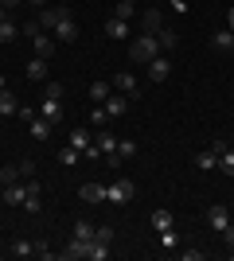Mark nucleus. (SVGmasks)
I'll return each mask as SVG.
<instances>
[{
	"instance_id": "a18cd8bd",
	"label": "nucleus",
	"mask_w": 234,
	"mask_h": 261,
	"mask_svg": "<svg viewBox=\"0 0 234 261\" xmlns=\"http://www.w3.org/2000/svg\"><path fill=\"white\" fill-rule=\"evenodd\" d=\"M223 242H226V246L234 250V222H226V230H223Z\"/></svg>"
},
{
	"instance_id": "6e6552de",
	"label": "nucleus",
	"mask_w": 234,
	"mask_h": 261,
	"mask_svg": "<svg viewBox=\"0 0 234 261\" xmlns=\"http://www.w3.org/2000/svg\"><path fill=\"white\" fill-rule=\"evenodd\" d=\"M59 257H63V261H86V242L70 234V242L63 246V250H59Z\"/></svg>"
},
{
	"instance_id": "4468645a",
	"label": "nucleus",
	"mask_w": 234,
	"mask_h": 261,
	"mask_svg": "<svg viewBox=\"0 0 234 261\" xmlns=\"http://www.w3.org/2000/svg\"><path fill=\"white\" fill-rule=\"evenodd\" d=\"M28 129H32V137H35L39 144H43V141H51V121H47V117H39V113H35V117L28 121Z\"/></svg>"
},
{
	"instance_id": "7c9ffc66",
	"label": "nucleus",
	"mask_w": 234,
	"mask_h": 261,
	"mask_svg": "<svg viewBox=\"0 0 234 261\" xmlns=\"http://www.w3.org/2000/svg\"><path fill=\"white\" fill-rule=\"evenodd\" d=\"M113 16L129 23V20H133V16H137V4H129V0H117V12H113Z\"/></svg>"
},
{
	"instance_id": "37998d69",
	"label": "nucleus",
	"mask_w": 234,
	"mask_h": 261,
	"mask_svg": "<svg viewBox=\"0 0 234 261\" xmlns=\"http://www.w3.org/2000/svg\"><path fill=\"white\" fill-rule=\"evenodd\" d=\"M226 148H230V144H226V141H223V137H219V141H211V152H215V156H223V152H226Z\"/></svg>"
},
{
	"instance_id": "72a5a7b5",
	"label": "nucleus",
	"mask_w": 234,
	"mask_h": 261,
	"mask_svg": "<svg viewBox=\"0 0 234 261\" xmlns=\"http://www.w3.org/2000/svg\"><path fill=\"white\" fill-rule=\"evenodd\" d=\"M16 179H20V168H16V164H8V168H0V187L16 184Z\"/></svg>"
},
{
	"instance_id": "8fccbe9b",
	"label": "nucleus",
	"mask_w": 234,
	"mask_h": 261,
	"mask_svg": "<svg viewBox=\"0 0 234 261\" xmlns=\"http://www.w3.org/2000/svg\"><path fill=\"white\" fill-rule=\"evenodd\" d=\"M23 4H35V8H47V0H23Z\"/></svg>"
},
{
	"instance_id": "c9c22d12",
	"label": "nucleus",
	"mask_w": 234,
	"mask_h": 261,
	"mask_svg": "<svg viewBox=\"0 0 234 261\" xmlns=\"http://www.w3.org/2000/svg\"><path fill=\"white\" fill-rule=\"evenodd\" d=\"M106 121H110V113H106V106H98V109H94V113H90V125H94V129H101Z\"/></svg>"
},
{
	"instance_id": "c03bdc74",
	"label": "nucleus",
	"mask_w": 234,
	"mask_h": 261,
	"mask_svg": "<svg viewBox=\"0 0 234 261\" xmlns=\"http://www.w3.org/2000/svg\"><path fill=\"white\" fill-rule=\"evenodd\" d=\"M94 238H101V242H110V246H113V230H110V226H98V234H94Z\"/></svg>"
},
{
	"instance_id": "b1692460",
	"label": "nucleus",
	"mask_w": 234,
	"mask_h": 261,
	"mask_svg": "<svg viewBox=\"0 0 234 261\" xmlns=\"http://www.w3.org/2000/svg\"><path fill=\"white\" fill-rule=\"evenodd\" d=\"M70 148H78V152H86L90 144H94V137H90V129H70Z\"/></svg>"
},
{
	"instance_id": "09e8293b",
	"label": "nucleus",
	"mask_w": 234,
	"mask_h": 261,
	"mask_svg": "<svg viewBox=\"0 0 234 261\" xmlns=\"http://www.w3.org/2000/svg\"><path fill=\"white\" fill-rule=\"evenodd\" d=\"M226 28L234 32V8H226Z\"/></svg>"
},
{
	"instance_id": "7ed1b4c3",
	"label": "nucleus",
	"mask_w": 234,
	"mask_h": 261,
	"mask_svg": "<svg viewBox=\"0 0 234 261\" xmlns=\"http://www.w3.org/2000/svg\"><path fill=\"white\" fill-rule=\"evenodd\" d=\"M67 16H70V8H67V4H47V8L39 12L35 20H39V28H47V32H55V23H59V20H67Z\"/></svg>"
},
{
	"instance_id": "473e14b6",
	"label": "nucleus",
	"mask_w": 234,
	"mask_h": 261,
	"mask_svg": "<svg viewBox=\"0 0 234 261\" xmlns=\"http://www.w3.org/2000/svg\"><path fill=\"white\" fill-rule=\"evenodd\" d=\"M219 172H223V175H230V179H234V148H226V152L219 156Z\"/></svg>"
},
{
	"instance_id": "9b49d317",
	"label": "nucleus",
	"mask_w": 234,
	"mask_h": 261,
	"mask_svg": "<svg viewBox=\"0 0 234 261\" xmlns=\"http://www.w3.org/2000/svg\"><path fill=\"white\" fill-rule=\"evenodd\" d=\"M141 28H145L148 35L160 32V28H164V16H160V8H145V12H141Z\"/></svg>"
},
{
	"instance_id": "5701e85b",
	"label": "nucleus",
	"mask_w": 234,
	"mask_h": 261,
	"mask_svg": "<svg viewBox=\"0 0 234 261\" xmlns=\"http://www.w3.org/2000/svg\"><path fill=\"white\" fill-rule=\"evenodd\" d=\"M23 74L32 78V82H47V59H39V55H35L32 63H28V70H23Z\"/></svg>"
},
{
	"instance_id": "ea45409f",
	"label": "nucleus",
	"mask_w": 234,
	"mask_h": 261,
	"mask_svg": "<svg viewBox=\"0 0 234 261\" xmlns=\"http://www.w3.org/2000/svg\"><path fill=\"white\" fill-rule=\"evenodd\" d=\"M43 94H47V98H63V82H47Z\"/></svg>"
},
{
	"instance_id": "f8f14e48",
	"label": "nucleus",
	"mask_w": 234,
	"mask_h": 261,
	"mask_svg": "<svg viewBox=\"0 0 234 261\" xmlns=\"http://www.w3.org/2000/svg\"><path fill=\"white\" fill-rule=\"evenodd\" d=\"M207 222H211V230H219V234H223V230H226V222H230V211H226L223 203H215V207L207 211Z\"/></svg>"
},
{
	"instance_id": "6ab92c4d",
	"label": "nucleus",
	"mask_w": 234,
	"mask_h": 261,
	"mask_svg": "<svg viewBox=\"0 0 234 261\" xmlns=\"http://www.w3.org/2000/svg\"><path fill=\"white\" fill-rule=\"evenodd\" d=\"M113 94V86L110 82H90V90H86V98L94 101V106H106V98Z\"/></svg>"
},
{
	"instance_id": "2f4dec72",
	"label": "nucleus",
	"mask_w": 234,
	"mask_h": 261,
	"mask_svg": "<svg viewBox=\"0 0 234 261\" xmlns=\"http://www.w3.org/2000/svg\"><path fill=\"white\" fill-rule=\"evenodd\" d=\"M23 211H28V215H39V211H43V199H39V191H28V199H23Z\"/></svg>"
},
{
	"instance_id": "de8ad7c7",
	"label": "nucleus",
	"mask_w": 234,
	"mask_h": 261,
	"mask_svg": "<svg viewBox=\"0 0 234 261\" xmlns=\"http://www.w3.org/2000/svg\"><path fill=\"white\" fill-rule=\"evenodd\" d=\"M0 4H4V12H16V8L23 4V0H0Z\"/></svg>"
},
{
	"instance_id": "4c0bfd02",
	"label": "nucleus",
	"mask_w": 234,
	"mask_h": 261,
	"mask_svg": "<svg viewBox=\"0 0 234 261\" xmlns=\"http://www.w3.org/2000/svg\"><path fill=\"white\" fill-rule=\"evenodd\" d=\"M16 168H20V179H32V175H35V160H28V156H23Z\"/></svg>"
},
{
	"instance_id": "79ce46f5",
	"label": "nucleus",
	"mask_w": 234,
	"mask_h": 261,
	"mask_svg": "<svg viewBox=\"0 0 234 261\" xmlns=\"http://www.w3.org/2000/svg\"><path fill=\"white\" fill-rule=\"evenodd\" d=\"M176 242H179L176 230H164V234H160V246H176Z\"/></svg>"
},
{
	"instance_id": "393cba45",
	"label": "nucleus",
	"mask_w": 234,
	"mask_h": 261,
	"mask_svg": "<svg viewBox=\"0 0 234 261\" xmlns=\"http://www.w3.org/2000/svg\"><path fill=\"white\" fill-rule=\"evenodd\" d=\"M94 144H98V148H101V156L117 152V137H113V133H106V129H98V137H94Z\"/></svg>"
},
{
	"instance_id": "39448f33",
	"label": "nucleus",
	"mask_w": 234,
	"mask_h": 261,
	"mask_svg": "<svg viewBox=\"0 0 234 261\" xmlns=\"http://www.w3.org/2000/svg\"><path fill=\"white\" fill-rule=\"evenodd\" d=\"M145 66H148V82H168V74H172V59L168 55H156Z\"/></svg>"
},
{
	"instance_id": "cd10ccee",
	"label": "nucleus",
	"mask_w": 234,
	"mask_h": 261,
	"mask_svg": "<svg viewBox=\"0 0 234 261\" xmlns=\"http://www.w3.org/2000/svg\"><path fill=\"white\" fill-rule=\"evenodd\" d=\"M70 234H74V238H82V242H90V238H94V234H98V226H94V222H86V218H78Z\"/></svg>"
},
{
	"instance_id": "ddd939ff",
	"label": "nucleus",
	"mask_w": 234,
	"mask_h": 261,
	"mask_svg": "<svg viewBox=\"0 0 234 261\" xmlns=\"http://www.w3.org/2000/svg\"><path fill=\"white\" fill-rule=\"evenodd\" d=\"M16 113H20V101H16V94L4 86V90H0V121H4V117H16Z\"/></svg>"
},
{
	"instance_id": "3c124183",
	"label": "nucleus",
	"mask_w": 234,
	"mask_h": 261,
	"mask_svg": "<svg viewBox=\"0 0 234 261\" xmlns=\"http://www.w3.org/2000/svg\"><path fill=\"white\" fill-rule=\"evenodd\" d=\"M0 20H8V12H4V4H0Z\"/></svg>"
},
{
	"instance_id": "423d86ee",
	"label": "nucleus",
	"mask_w": 234,
	"mask_h": 261,
	"mask_svg": "<svg viewBox=\"0 0 234 261\" xmlns=\"http://www.w3.org/2000/svg\"><path fill=\"white\" fill-rule=\"evenodd\" d=\"M110 86L117 90V94H125V98H141V94H137V78L129 74V70H117V74L110 78Z\"/></svg>"
},
{
	"instance_id": "2eb2a0df",
	"label": "nucleus",
	"mask_w": 234,
	"mask_h": 261,
	"mask_svg": "<svg viewBox=\"0 0 234 261\" xmlns=\"http://www.w3.org/2000/svg\"><path fill=\"white\" fill-rule=\"evenodd\" d=\"M32 47H35V55H39V59H51V55H55V35H32Z\"/></svg>"
},
{
	"instance_id": "f704fd0d",
	"label": "nucleus",
	"mask_w": 234,
	"mask_h": 261,
	"mask_svg": "<svg viewBox=\"0 0 234 261\" xmlns=\"http://www.w3.org/2000/svg\"><path fill=\"white\" fill-rule=\"evenodd\" d=\"M117 156H121V160H133L137 156V141H117Z\"/></svg>"
},
{
	"instance_id": "864d4df0",
	"label": "nucleus",
	"mask_w": 234,
	"mask_h": 261,
	"mask_svg": "<svg viewBox=\"0 0 234 261\" xmlns=\"http://www.w3.org/2000/svg\"><path fill=\"white\" fill-rule=\"evenodd\" d=\"M230 59H234V47H230Z\"/></svg>"
},
{
	"instance_id": "412c9836",
	"label": "nucleus",
	"mask_w": 234,
	"mask_h": 261,
	"mask_svg": "<svg viewBox=\"0 0 234 261\" xmlns=\"http://www.w3.org/2000/svg\"><path fill=\"white\" fill-rule=\"evenodd\" d=\"M211 47H215V51H223V55H230V47H234V32H230V28L215 32V35H211Z\"/></svg>"
},
{
	"instance_id": "a211bd4d",
	"label": "nucleus",
	"mask_w": 234,
	"mask_h": 261,
	"mask_svg": "<svg viewBox=\"0 0 234 261\" xmlns=\"http://www.w3.org/2000/svg\"><path fill=\"white\" fill-rule=\"evenodd\" d=\"M39 117H47L51 125H59V121H63V106H59V98H43V106H39Z\"/></svg>"
},
{
	"instance_id": "20e7f679",
	"label": "nucleus",
	"mask_w": 234,
	"mask_h": 261,
	"mask_svg": "<svg viewBox=\"0 0 234 261\" xmlns=\"http://www.w3.org/2000/svg\"><path fill=\"white\" fill-rule=\"evenodd\" d=\"M23 199H28V179H16V184H8L0 191V203H4V207H23Z\"/></svg>"
},
{
	"instance_id": "58836bf2",
	"label": "nucleus",
	"mask_w": 234,
	"mask_h": 261,
	"mask_svg": "<svg viewBox=\"0 0 234 261\" xmlns=\"http://www.w3.org/2000/svg\"><path fill=\"white\" fill-rule=\"evenodd\" d=\"M39 32H43V28H39V20H28V23L20 28V35H28V39H32V35H39Z\"/></svg>"
},
{
	"instance_id": "a878e982",
	"label": "nucleus",
	"mask_w": 234,
	"mask_h": 261,
	"mask_svg": "<svg viewBox=\"0 0 234 261\" xmlns=\"http://www.w3.org/2000/svg\"><path fill=\"white\" fill-rule=\"evenodd\" d=\"M191 164H195V168H199V172H215V168H219V156H215L211 148H207V152H199V156H191Z\"/></svg>"
},
{
	"instance_id": "0eeeda50",
	"label": "nucleus",
	"mask_w": 234,
	"mask_h": 261,
	"mask_svg": "<svg viewBox=\"0 0 234 261\" xmlns=\"http://www.w3.org/2000/svg\"><path fill=\"white\" fill-rule=\"evenodd\" d=\"M74 39H78V23H74V16L59 20V23H55V43H74Z\"/></svg>"
},
{
	"instance_id": "a19ab883",
	"label": "nucleus",
	"mask_w": 234,
	"mask_h": 261,
	"mask_svg": "<svg viewBox=\"0 0 234 261\" xmlns=\"http://www.w3.org/2000/svg\"><path fill=\"white\" fill-rule=\"evenodd\" d=\"M179 257H184V261H203V257H207V253H203V250H184V253H179Z\"/></svg>"
},
{
	"instance_id": "e433bc0d",
	"label": "nucleus",
	"mask_w": 234,
	"mask_h": 261,
	"mask_svg": "<svg viewBox=\"0 0 234 261\" xmlns=\"http://www.w3.org/2000/svg\"><path fill=\"white\" fill-rule=\"evenodd\" d=\"M35 257H43V261H55V250H51V242H35Z\"/></svg>"
},
{
	"instance_id": "1a4fd4ad",
	"label": "nucleus",
	"mask_w": 234,
	"mask_h": 261,
	"mask_svg": "<svg viewBox=\"0 0 234 261\" xmlns=\"http://www.w3.org/2000/svg\"><path fill=\"white\" fill-rule=\"evenodd\" d=\"M78 199L90 203V207H98V203H106V187H101V184H82V187H78Z\"/></svg>"
},
{
	"instance_id": "4be33fe9",
	"label": "nucleus",
	"mask_w": 234,
	"mask_h": 261,
	"mask_svg": "<svg viewBox=\"0 0 234 261\" xmlns=\"http://www.w3.org/2000/svg\"><path fill=\"white\" fill-rule=\"evenodd\" d=\"M106 35H110V39H129V23L110 16V20H106Z\"/></svg>"
},
{
	"instance_id": "dca6fc26",
	"label": "nucleus",
	"mask_w": 234,
	"mask_h": 261,
	"mask_svg": "<svg viewBox=\"0 0 234 261\" xmlns=\"http://www.w3.org/2000/svg\"><path fill=\"white\" fill-rule=\"evenodd\" d=\"M148 222H152V230H156V234H164V230H172V226H176L172 211H164V207H160V211H152V215H148Z\"/></svg>"
},
{
	"instance_id": "c756f323",
	"label": "nucleus",
	"mask_w": 234,
	"mask_h": 261,
	"mask_svg": "<svg viewBox=\"0 0 234 261\" xmlns=\"http://www.w3.org/2000/svg\"><path fill=\"white\" fill-rule=\"evenodd\" d=\"M8 253H12V257H32V253H35V242H12Z\"/></svg>"
},
{
	"instance_id": "aec40b11",
	"label": "nucleus",
	"mask_w": 234,
	"mask_h": 261,
	"mask_svg": "<svg viewBox=\"0 0 234 261\" xmlns=\"http://www.w3.org/2000/svg\"><path fill=\"white\" fill-rule=\"evenodd\" d=\"M156 39H160V51H164V55H172V51H176V47H179V35L172 32L168 23H164V28H160V32H156Z\"/></svg>"
},
{
	"instance_id": "c85d7f7f",
	"label": "nucleus",
	"mask_w": 234,
	"mask_h": 261,
	"mask_svg": "<svg viewBox=\"0 0 234 261\" xmlns=\"http://www.w3.org/2000/svg\"><path fill=\"white\" fill-rule=\"evenodd\" d=\"M78 160H82V152H78V148H70V144H67V148H59V164H63V168H74Z\"/></svg>"
},
{
	"instance_id": "5fc2aeb1",
	"label": "nucleus",
	"mask_w": 234,
	"mask_h": 261,
	"mask_svg": "<svg viewBox=\"0 0 234 261\" xmlns=\"http://www.w3.org/2000/svg\"><path fill=\"white\" fill-rule=\"evenodd\" d=\"M129 4H137V0H129Z\"/></svg>"
},
{
	"instance_id": "9d476101",
	"label": "nucleus",
	"mask_w": 234,
	"mask_h": 261,
	"mask_svg": "<svg viewBox=\"0 0 234 261\" xmlns=\"http://www.w3.org/2000/svg\"><path fill=\"white\" fill-rule=\"evenodd\" d=\"M106 113H110V117H125V113H129V98L113 90L110 98H106Z\"/></svg>"
},
{
	"instance_id": "bb28decb",
	"label": "nucleus",
	"mask_w": 234,
	"mask_h": 261,
	"mask_svg": "<svg viewBox=\"0 0 234 261\" xmlns=\"http://www.w3.org/2000/svg\"><path fill=\"white\" fill-rule=\"evenodd\" d=\"M16 35H20V23L12 20V16H8V20H0V43H12Z\"/></svg>"
},
{
	"instance_id": "f03ea898",
	"label": "nucleus",
	"mask_w": 234,
	"mask_h": 261,
	"mask_svg": "<svg viewBox=\"0 0 234 261\" xmlns=\"http://www.w3.org/2000/svg\"><path fill=\"white\" fill-rule=\"evenodd\" d=\"M133 195H137V184L133 179H117V184H110L106 187V203H113V207H125V203H133Z\"/></svg>"
},
{
	"instance_id": "603ef678",
	"label": "nucleus",
	"mask_w": 234,
	"mask_h": 261,
	"mask_svg": "<svg viewBox=\"0 0 234 261\" xmlns=\"http://www.w3.org/2000/svg\"><path fill=\"white\" fill-rule=\"evenodd\" d=\"M4 86H8V82H4V74H0V90H4Z\"/></svg>"
},
{
	"instance_id": "49530a36",
	"label": "nucleus",
	"mask_w": 234,
	"mask_h": 261,
	"mask_svg": "<svg viewBox=\"0 0 234 261\" xmlns=\"http://www.w3.org/2000/svg\"><path fill=\"white\" fill-rule=\"evenodd\" d=\"M82 156H86V160H101V148H98V144H90V148H86Z\"/></svg>"
},
{
	"instance_id": "f3484780",
	"label": "nucleus",
	"mask_w": 234,
	"mask_h": 261,
	"mask_svg": "<svg viewBox=\"0 0 234 261\" xmlns=\"http://www.w3.org/2000/svg\"><path fill=\"white\" fill-rule=\"evenodd\" d=\"M106 257H110V242L90 238V242H86V261H106Z\"/></svg>"
},
{
	"instance_id": "f257e3e1",
	"label": "nucleus",
	"mask_w": 234,
	"mask_h": 261,
	"mask_svg": "<svg viewBox=\"0 0 234 261\" xmlns=\"http://www.w3.org/2000/svg\"><path fill=\"white\" fill-rule=\"evenodd\" d=\"M156 55H164L160 51V39H156V35H137L133 43H129V59H133V63H148V59H156Z\"/></svg>"
}]
</instances>
